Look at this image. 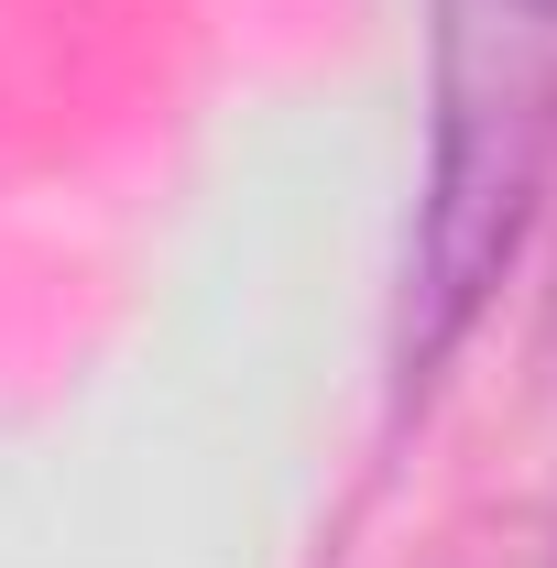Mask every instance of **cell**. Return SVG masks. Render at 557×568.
<instances>
[{"mask_svg": "<svg viewBox=\"0 0 557 568\" xmlns=\"http://www.w3.org/2000/svg\"><path fill=\"white\" fill-rule=\"evenodd\" d=\"M536 11H547V22H557V0H536Z\"/></svg>", "mask_w": 557, "mask_h": 568, "instance_id": "2", "label": "cell"}, {"mask_svg": "<svg viewBox=\"0 0 557 568\" xmlns=\"http://www.w3.org/2000/svg\"><path fill=\"white\" fill-rule=\"evenodd\" d=\"M557 175V22L536 0H437V132L394 295V383L426 394L482 328Z\"/></svg>", "mask_w": 557, "mask_h": 568, "instance_id": "1", "label": "cell"}]
</instances>
